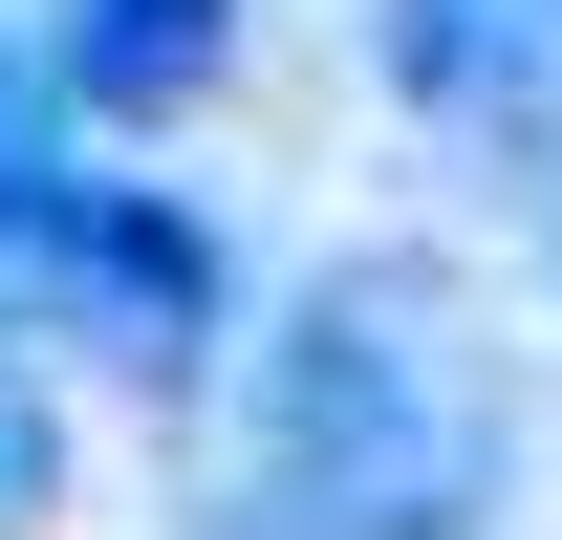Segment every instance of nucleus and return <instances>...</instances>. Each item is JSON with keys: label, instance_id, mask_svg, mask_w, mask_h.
<instances>
[{"label": "nucleus", "instance_id": "7ed1b4c3", "mask_svg": "<svg viewBox=\"0 0 562 540\" xmlns=\"http://www.w3.org/2000/svg\"><path fill=\"white\" fill-rule=\"evenodd\" d=\"M368 87L476 173H562V0H368Z\"/></svg>", "mask_w": 562, "mask_h": 540}, {"label": "nucleus", "instance_id": "f257e3e1", "mask_svg": "<svg viewBox=\"0 0 562 540\" xmlns=\"http://www.w3.org/2000/svg\"><path fill=\"white\" fill-rule=\"evenodd\" d=\"M216 390H238V519L281 540H497L541 475V368L497 281L432 238H325Z\"/></svg>", "mask_w": 562, "mask_h": 540}, {"label": "nucleus", "instance_id": "f03ea898", "mask_svg": "<svg viewBox=\"0 0 562 540\" xmlns=\"http://www.w3.org/2000/svg\"><path fill=\"white\" fill-rule=\"evenodd\" d=\"M0 303H22L0 346H66L109 410H216V368H238V238H216L173 173L44 151V195L0 238Z\"/></svg>", "mask_w": 562, "mask_h": 540}, {"label": "nucleus", "instance_id": "39448f33", "mask_svg": "<svg viewBox=\"0 0 562 540\" xmlns=\"http://www.w3.org/2000/svg\"><path fill=\"white\" fill-rule=\"evenodd\" d=\"M0 540H66V390H44V346H0Z\"/></svg>", "mask_w": 562, "mask_h": 540}, {"label": "nucleus", "instance_id": "423d86ee", "mask_svg": "<svg viewBox=\"0 0 562 540\" xmlns=\"http://www.w3.org/2000/svg\"><path fill=\"white\" fill-rule=\"evenodd\" d=\"M44 151H66V131H44V66L0 44V238H22V195H44Z\"/></svg>", "mask_w": 562, "mask_h": 540}, {"label": "nucleus", "instance_id": "20e7f679", "mask_svg": "<svg viewBox=\"0 0 562 540\" xmlns=\"http://www.w3.org/2000/svg\"><path fill=\"white\" fill-rule=\"evenodd\" d=\"M260 44V0H66L22 66H44V131H195Z\"/></svg>", "mask_w": 562, "mask_h": 540}]
</instances>
